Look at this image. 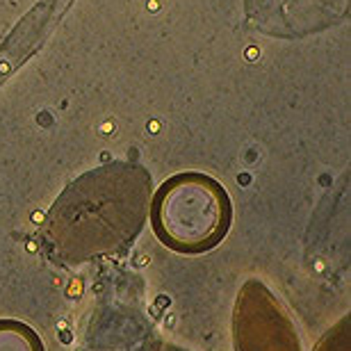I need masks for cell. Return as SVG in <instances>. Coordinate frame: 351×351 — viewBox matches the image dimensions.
Listing matches in <instances>:
<instances>
[{
    "label": "cell",
    "mask_w": 351,
    "mask_h": 351,
    "mask_svg": "<svg viewBox=\"0 0 351 351\" xmlns=\"http://www.w3.org/2000/svg\"><path fill=\"white\" fill-rule=\"evenodd\" d=\"M32 221H34V223L44 221V213H41V210H37V213H32Z\"/></svg>",
    "instance_id": "obj_1"
},
{
    "label": "cell",
    "mask_w": 351,
    "mask_h": 351,
    "mask_svg": "<svg viewBox=\"0 0 351 351\" xmlns=\"http://www.w3.org/2000/svg\"><path fill=\"white\" fill-rule=\"evenodd\" d=\"M60 342H64V345H69V342H71V333L60 331Z\"/></svg>",
    "instance_id": "obj_2"
},
{
    "label": "cell",
    "mask_w": 351,
    "mask_h": 351,
    "mask_svg": "<svg viewBox=\"0 0 351 351\" xmlns=\"http://www.w3.org/2000/svg\"><path fill=\"white\" fill-rule=\"evenodd\" d=\"M149 263H151V258H149V256H139V261H137L135 265H139V267H146Z\"/></svg>",
    "instance_id": "obj_3"
},
{
    "label": "cell",
    "mask_w": 351,
    "mask_h": 351,
    "mask_svg": "<svg viewBox=\"0 0 351 351\" xmlns=\"http://www.w3.org/2000/svg\"><path fill=\"white\" fill-rule=\"evenodd\" d=\"M167 304H169V299H167L165 294H162V297H160V306H167Z\"/></svg>",
    "instance_id": "obj_4"
}]
</instances>
